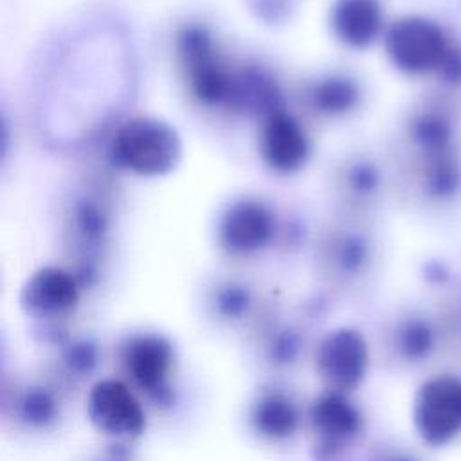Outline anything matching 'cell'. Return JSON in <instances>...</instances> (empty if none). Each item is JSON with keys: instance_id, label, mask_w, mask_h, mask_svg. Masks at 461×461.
Returning <instances> with one entry per match:
<instances>
[{"instance_id": "obj_5", "label": "cell", "mask_w": 461, "mask_h": 461, "mask_svg": "<svg viewBox=\"0 0 461 461\" xmlns=\"http://www.w3.org/2000/svg\"><path fill=\"white\" fill-rule=\"evenodd\" d=\"M124 375L131 385L146 393L155 403L171 400L169 375L173 369V348L158 333L130 335L119 349Z\"/></svg>"}, {"instance_id": "obj_3", "label": "cell", "mask_w": 461, "mask_h": 461, "mask_svg": "<svg viewBox=\"0 0 461 461\" xmlns=\"http://www.w3.org/2000/svg\"><path fill=\"white\" fill-rule=\"evenodd\" d=\"M180 139L175 130L148 115L131 117L119 126L112 142L113 160L139 176H162L180 158Z\"/></svg>"}, {"instance_id": "obj_10", "label": "cell", "mask_w": 461, "mask_h": 461, "mask_svg": "<svg viewBox=\"0 0 461 461\" xmlns=\"http://www.w3.org/2000/svg\"><path fill=\"white\" fill-rule=\"evenodd\" d=\"M259 153L267 166L279 173L297 171L310 153L308 135L295 117L274 110L261 126Z\"/></svg>"}, {"instance_id": "obj_9", "label": "cell", "mask_w": 461, "mask_h": 461, "mask_svg": "<svg viewBox=\"0 0 461 461\" xmlns=\"http://www.w3.org/2000/svg\"><path fill=\"white\" fill-rule=\"evenodd\" d=\"M79 301V283L65 268L41 267L20 290L22 310L36 319H56L70 313Z\"/></svg>"}, {"instance_id": "obj_19", "label": "cell", "mask_w": 461, "mask_h": 461, "mask_svg": "<svg viewBox=\"0 0 461 461\" xmlns=\"http://www.w3.org/2000/svg\"><path fill=\"white\" fill-rule=\"evenodd\" d=\"M301 339L292 330H283L268 344V357L274 364L288 366L297 360L301 353Z\"/></svg>"}, {"instance_id": "obj_20", "label": "cell", "mask_w": 461, "mask_h": 461, "mask_svg": "<svg viewBox=\"0 0 461 461\" xmlns=\"http://www.w3.org/2000/svg\"><path fill=\"white\" fill-rule=\"evenodd\" d=\"M380 461H414V459L407 457L403 454H389V456H384Z\"/></svg>"}, {"instance_id": "obj_8", "label": "cell", "mask_w": 461, "mask_h": 461, "mask_svg": "<svg viewBox=\"0 0 461 461\" xmlns=\"http://www.w3.org/2000/svg\"><path fill=\"white\" fill-rule=\"evenodd\" d=\"M367 344L353 328H337L330 331L317 346L315 369L321 380L331 391H351L366 376Z\"/></svg>"}, {"instance_id": "obj_16", "label": "cell", "mask_w": 461, "mask_h": 461, "mask_svg": "<svg viewBox=\"0 0 461 461\" xmlns=\"http://www.w3.org/2000/svg\"><path fill=\"white\" fill-rule=\"evenodd\" d=\"M313 95H315V103L321 106L322 112L342 113L351 106H355L358 99V90L346 77H330L328 81L319 85Z\"/></svg>"}, {"instance_id": "obj_18", "label": "cell", "mask_w": 461, "mask_h": 461, "mask_svg": "<svg viewBox=\"0 0 461 461\" xmlns=\"http://www.w3.org/2000/svg\"><path fill=\"white\" fill-rule=\"evenodd\" d=\"M63 364L70 373L86 375L97 364V348L90 340H74L63 349Z\"/></svg>"}, {"instance_id": "obj_21", "label": "cell", "mask_w": 461, "mask_h": 461, "mask_svg": "<svg viewBox=\"0 0 461 461\" xmlns=\"http://www.w3.org/2000/svg\"><path fill=\"white\" fill-rule=\"evenodd\" d=\"M101 461H122V459H119V457H106V459H101Z\"/></svg>"}, {"instance_id": "obj_12", "label": "cell", "mask_w": 461, "mask_h": 461, "mask_svg": "<svg viewBox=\"0 0 461 461\" xmlns=\"http://www.w3.org/2000/svg\"><path fill=\"white\" fill-rule=\"evenodd\" d=\"M330 22L331 31L344 45L364 49L382 31V7L378 0H335Z\"/></svg>"}, {"instance_id": "obj_4", "label": "cell", "mask_w": 461, "mask_h": 461, "mask_svg": "<svg viewBox=\"0 0 461 461\" xmlns=\"http://www.w3.org/2000/svg\"><path fill=\"white\" fill-rule=\"evenodd\" d=\"M90 425L113 439H131L146 429V414L131 387L117 378L95 382L85 402Z\"/></svg>"}, {"instance_id": "obj_15", "label": "cell", "mask_w": 461, "mask_h": 461, "mask_svg": "<svg viewBox=\"0 0 461 461\" xmlns=\"http://www.w3.org/2000/svg\"><path fill=\"white\" fill-rule=\"evenodd\" d=\"M396 346L403 357L420 360L427 357L434 346L432 328L421 319H409L398 330Z\"/></svg>"}, {"instance_id": "obj_2", "label": "cell", "mask_w": 461, "mask_h": 461, "mask_svg": "<svg viewBox=\"0 0 461 461\" xmlns=\"http://www.w3.org/2000/svg\"><path fill=\"white\" fill-rule=\"evenodd\" d=\"M385 50L391 63L405 74L436 72L448 83H461V47L429 18L394 20L385 32Z\"/></svg>"}, {"instance_id": "obj_6", "label": "cell", "mask_w": 461, "mask_h": 461, "mask_svg": "<svg viewBox=\"0 0 461 461\" xmlns=\"http://www.w3.org/2000/svg\"><path fill=\"white\" fill-rule=\"evenodd\" d=\"M412 421L420 438L434 447L445 445L461 432V380L439 375L418 389Z\"/></svg>"}, {"instance_id": "obj_17", "label": "cell", "mask_w": 461, "mask_h": 461, "mask_svg": "<svg viewBox=\"0 0 461 461\" xmlns=\"http://www.w3.org/2000/svg\"><path fill=\"white\" fill-rule=\"evenodd\" d=\"M250 304H252L250 292L245 286H238V285L225 286L216 294V299H214L216 312L229 321L241 319L243 315H247Z\"/></svg>"}, {"instance_id": "obj_7", "label": "cell", "mask_w": 461, "mask_h": 461, "mask_svg": "<svg viewBox=\"0 0 461 461\" xmlns=\"http://www.w3.org/2000/svg\"><path fill=\"white\" fill-rule=\"evenodd\" d=\"M312 454L315 461H333L360 432L362 416L340 391H324L308 409Z\"/></svg>"}, {"instance_id": "obj_1", "label": "cell", "mask_w": 461, "mask_h": 461, "mask_svg": "<svg viewBox=\"0 0 461 461\" xmlns=\"http://www.w3.org/2000/svg\"><path fill=\"white\" fill-rule=\"evenodd\" d=\"M409 135L420 157L425 194L439 202L454 200L461 191V148L452 113L427 106L412 117Z\"/></svg>"}, {"instance_id": "obj_14", "label": "cell", "mask_w": 461, "mask_h": 461, "mask_svg": "<svg viewBox=\"0 0 461 461\" xmlns=\"http://www.w3.org/2000/svg\"><path fill=\"white\" fill-rule=\"evenodd\" d=\"M14 416L29 429H47L59 416V402L50 389L29 385L14 398Z\"/></svg>"}, {"instance_id": "obj_11", "label": "cell", "mask_w": 461, "mask_h": 461, "mask_svg": "<svg viewBox=\"0 0 461 461\" xmlns=\"http://www.w3.org/2000/svg\"><path fill=\"white\" fill-rule=\"evenodd\" d=\"M272 234L270 211L258 200H238L223 214L218 238L230 254H252L267 245Z\"/></svg>"}, {"instance_id": "obj_13", "label": "cell", "mask_w": 461, "mask_h": 461, "mask_svg": "<svg viewBox=\"0 0 461 461\" xmlns=\"http://www.w3.org/2000/svg\"><path fill=\"white\" fill-rule=\"evenodd\" d=\"M252 430L270 441H283L299 429V409L283 391H263L249 409Z\"/></svg>"}]
</instances>
